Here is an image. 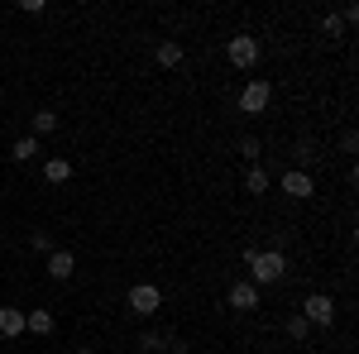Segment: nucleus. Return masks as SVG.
<instances>
[{
	"label": "nucleus",
	"instance_id": "2",
	"mask_svg": "<svg viewBox=\"0 0 359 354\" xmlns=\"http://www.w3.org/2000/svg\"><path fill=\"white\" fill-rule=\"evenodd\" d=\"M225 57H230L235 67H254V62L264 57V43H259L254 34H235V39L225 43Z\"/></svg>",
	"mask_w": 359,
	"mask_h": 354
},
{
	"label": "nucleus",
	"instance_id": "8",
	"mask_svg": "<svg viewBox=\"0 0 359 354\" xmlns=\"http://www.w3.org/2000/svg\"><path fill=\"white\" fill-rule=\"evenodd\" d=\"M43 268H48V278H53V282H67V278H72V273H77V259H72V254H67V249H53V254H48V264H43Z\"/></svg>",
	"mask_w": 359,
	"mask_h": 354
},
{
	"label": "nucleus",
	"instance_id": "15",
	"mask_svg": "<svg viewBox=\"0 0 359 354\" xmlns=\"http://www.w3.org/2000/svg\"><path fill=\"white\" fill-rule=\"evenodd\" d=\"M53 130H57V115H53V110H34V139H39V135H53Z\"/></svg>",
	"mask_w": 359,
	"mask_h": 354
},
{
	"label": "nucleus",
	"instance_id": "16",
	"mask_svg": "<svg viewBox=\"0 0 359 354\" xmlns=\"http://www.w3.org/2000/svg\"><path fill=\"white\" fill-rule=\"evenodd\" d=\"M139 345H144L139 354H149V350H168V335H158V330H144V335H139Z\"/></svg>",
	"mask_w": 359,
	"mask_h": 354
},
{
	"label": "nucleus",
	"instance_id": "17",
	"mask_svg": "<svg viewBox=\"0 0 359 354\" xmlns=\"http://www.w3.org/2000/svg\"><path fill=\"white\" fill-rule=\"evenodd\" d=\"M287 335H292V340H306V335H311V326H306L302 316H287Z\"/></svg>",
	"mask_w": 359,
	"mask_h": 354
},
{
	"label": "nucleus",
	"instance_id": "14",
	"mask_svg": "<svg viewBox=\"0 0 359 354\" xmlns=\"http://www.w3.org/2000/svg\"><path fill=\"white\" fill-rule=\"evenodd\" d=\"M245 191H254V196L269 191V168H259V163L249 168V172H245Z\"/></svg>",
	"mask_w": 359,
	"mask_h": 354
},
{
	"label": "nucleus",
	"instance_id": "11",
	"mask_svg": "<svg viewBox=\"0 0 359 354\" xmlns=\"http://www.w3.org/2000/svg\"><path fill=\"white\" fill-rule=\"evenodd\" d=\"M43 177H48L53 187H62V182L72 177V158H48V163H43Z\"/></svg>",
	"mask_w": 359,
	"mask_h": 354
},
{
	"label": "nucleus",
	"instance_id": "9",
	"mask_svg": "<svg viewBox=\"0 0 359 354\" xmlns=\"http://www.w3.org/2000/svg\"><path fill=\"white\" fill-rule=\"evenodd\" d=\"M53 311H43V306H34V311H25V330L29 335H53Z\"/></svg>",
	"mask_w": 359,
	"mask_h": 354
},
{
	"label": "nucleus",
	"instance_id": "13",
	"mask_svg": "<svg viewBox=\"0 0 359 354\" xmlns=\"http://www.w3.org/2000/svg\"><path fill=\"white\" fill-rule=\"evenodd\" d=\"M34 154H39V139H34V135L15 139V149H10V158H15V163H29V158H34Z\"/></svg>",
	"mask_w": 359,
	"mask_h": 354
},
{
	"label": "nucleus",
	"instance_id": "1",
	"mask_svg": "<svg viewBox=\"0 0 359 354\" xmlns=\"http://www.w3.org/2000/svg\"><path fill=\"white\" fill-rule=\"evenodd\" d=\"M245 264H249V282L254 287H269L287 273V259L278 249H245Z\"/></svg>",
	"mask_w": 359,
	"mask_h": 354
},
{
	"label": "nucleus",
	"instance_id": "18",
	"mask_svg": "<svg viewBox=\"0 0 359 354\" xmlns=\"http://www.w3.org/2000/svg\"><path fill=\"white\" fill-rule=\"evenodd\" d=\"M34 249H39V254H53V235H48V230H34Z\"/></svg>",
	"mask_w": 359,
	"mask_h": 354
},
{
	"label": "nucleus",
	"instance_id": "10",
	"mask_svg": "<svg viewBox=\"0 0 359 354\" xmlns=\"http://www.w3.org/2000/svg\"><path fill=\"white\" fill-rule=\"evenodd\" d=\"M0 335H5V340L25 335V311H20V306H0Z\"/></svg>",
	"mask_w": 359,
	"mask_h": 354
},
{
	"label": "nucleus",
	"instance_id": "7",
	"mask_svg": "<svg viewBox=\"0 0 359 354\" xmlns=\"http://www.w3.org/2000/svg\"><path fill=\"white\" fill-rule=\"evenodd\" d=\"M230 311H254L259 306V287L249 282V278H240V282H230Z\"/></svg>",
	"mask_w": 359,
	"mask_h": 354
},
{
	"label": "nucleus",
	"instance_id": "6",
	"mask_svg": "<svg viewBox=\"0 0 359 354\" xmlns=\"http://www.w3.org/2000/svg\"><path fill=\"white\" fill-rule=\"evenodd\" d=\"M283 191H287V196H297V201H306V196L316 191V182H311V172H306V168H287V172H283Z\"/></svg>",
	"mask_w": 359,
	"mask_h": 354
},
{
	"label": "nucleus",
	"instance_id": "4",
	"mask_svg": "<svg viewBox=\"0 0 359 354\" xmlns=\"http://www.w3.org/2000/svg\"><path fill=\"white\" fill-rule=\"evenodd\" d=\"M125 301H130V311H135V316H154V311L163 306V292H158L154 282H135Z\"/></svg>",
	"mask_w": 359,
	"mask_h": 354
},
{
	"label": "nucleus",
	"instance_id": "3",
	"mask_svg": "<svg viewBox=\"0 0 359 354\" xmlns=\"http://www.w3.org/2000/svg\"><path fill=\"white\" fill-rule=\"evenodd\" d=\"M297 316H302L306 326H331V321H335V301L326 297V292H311V297L302 301V311H297Z\"/></svg>",
	"mask_w": 359,
	"mask_h": 354
},
{
	"label": "nucleus",
	"instance_id": "20",
	"mask_svg": "<svg viewBox=\"0 0 359 354\" xmlns=\"http://www.w3.org/2000/svg\"><path fill=\"white\" fill-rule=\"evenodd\" d=\"M321 29H326V34H331V39H335V34L345 29V20H340V15H326V20H321Z\"/></svg>",
	"mask_w": 359,
	"mask_h": 354
},
{
	"label": "nucleus",
	"instance_id": "22",
	"mask_svg": "<svg viewBox=\"0 0 359 354\" xmlns=\"http://www.w3.org/2000/svg\"><path fill=\"white\" fill-rule=\"evenodd\" d=\"M77 354H91V350H77Z\"/></svg>",
	"mask_w": 359,
	"mask_h": 354
},
{
	"label": "nucleus",
	"instance_id": "21",
	"mask_svg": "<svg viewBox=\"0 0 359 354\" xmlns=\"http://www.w3.org/2000/svg\"><path fill=\"white\" fill-rule=\"evenodd\" d=\"M292 158H297V163H306V158H316V149H311V144H306V139H302V144H297V154H292Z\"/></svg>",
	"mask_w": 359,
	"mask_h": 354
},
{
	"label": "nucleus",
	"instance_id": "19",
	"mask_svg": "<svg viewBox=\"0 0 359 354\" xmlns=\"http://www.w3.org/2000/svg\"><path fill=\"white\" fill-rule=\"evenodd\" d=\"M240 154H245L249 163H259V139H240Z\"/></svg>",
	"mask_w": 359,
	"mask_h": 354
},
{
	"label": "nucleus",
	"instance_id": "5",
	"mask_svg": "<svg viewBox=\"0 0 359 354\" xmlns=\"http://www.w3.org/2000/svg\"><path fill=\"white\" fill-rule=\"evenodd\" d=\"M269 101H273V86L264 82V77H254V82L240 91V110H245V115H264Z\"/></svg>",
	"mask_w": 359,
	"mask_h": 354
},
{
	"label": "nucleus",
	"instance_id": "12",
	"mask_svg": "<svg viewBox=\"0 0 359 354\" xmlns=\"http://www.w3.org/2000/svg\"><path fill=\"white\" fill-rule=\"evenodd\" d=\"M154 57H158V67H177V62H182V43H177V39H163Z\"/></svg>",
	"mask_w": 359,
	"mask_h": 354
}]
</instances>
